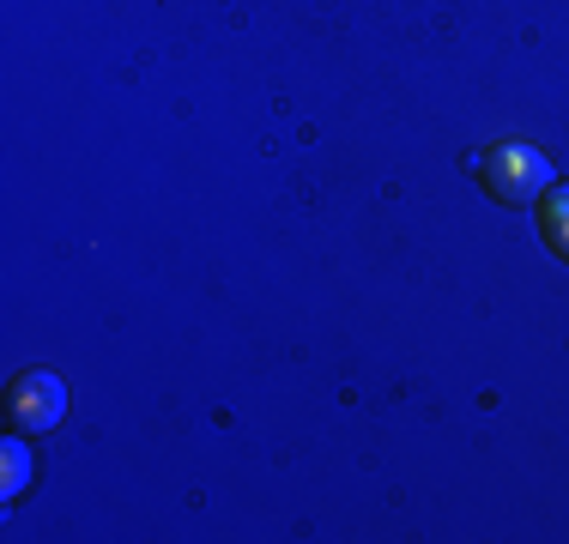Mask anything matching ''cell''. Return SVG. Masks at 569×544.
Masks as SVG:
<instances>
[{"label": "cell", "mask_w": 569, "mask_h": 544, "mask_svg": "<svg viewBox=\"0 0 569 544\" xmlns=\"http://www.w3.org/2000/svg\"><path fill=\"white\" fill-rule=\"evenodd\" d=\"M472 170L491 182L497 200H509V206H521V200L546 194L551 188V158L533 152V145H497V152L472 158Z\"/></svg>", "instance_id": "cell-1"}, {"label": "cell", "mask_w": 569, "mask_h": 544, "mask_svg": "<svg viewBox=\"0 0 569 544\" xmlns=\"http://www.w3.org/2000/svg\"><path fill=\"white\" fill-rule=\"evenodd\" d=\"M67 412V387L56 375H24L19 381V424L24 430H56Z\"/></svg>", "instance_id": "cell-2"}, {"label": "cell", "mask_w": 569, "mask_h": 544, "mask_svg": "<svg viewBox=\"0 0 569 544\" xmlns=\"http://www.w3.org/2000/svg\"><path fill=\"white\" fill-rule=\"evenodd\" d=\"M24 484H31V447L12 435V442H7V496H19Z\"/></svg>", "instance_id": "cell-3"}, {"label": "cell", "mask_w": 569, "mask_h": 544, "mask_svg": "<svg viewBox=\"0 0 569 544\" xmlns=\"http://www.w3.org/2000/svg\"><path fill=\"white\" fill-rule=\"evenodd\" d=\"M546 230H551V242L569 254V188L563 194H551V206H546Z\"/></svg>", "instance_id": "cell-4"}]
</instances>
